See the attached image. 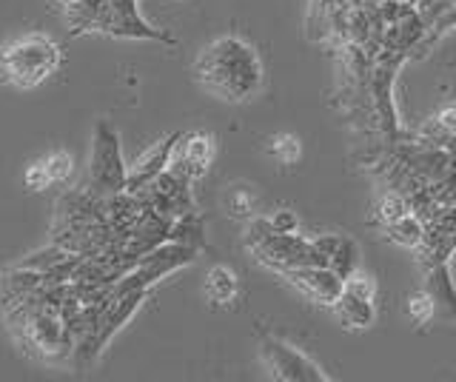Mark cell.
<instances>
[{
  "label": "cell",
  "instance_id": "obj_1",
  "mask_svg": "<svg viewBox=\"0 0 456 382\" xmlns=\"http://www.w3.org/2000/svg\"><path fill=\"white\" fill-rule=\"evenodd\" d=\"M194 75L223 101H248L263 89V63L256 52L240 37H220L200 52Z\"/></svg>",
  "mask_w": 456,
  "mask_h": 382
},
{
  "label": "cell",
  "instance_id": "obj_2",
  "mask_svg": "<svg viewBox=\"0 0 456 382\" xmlns=\"http://www.w3.org/2000/svg\"><path fill=\"white\" fill-rule=\"evenodd\" d=\"M61 66V49L46 35H23L0 54V75L12 86L35 89Z\"/></svg>",
  "mask_w": 456,
  "mask_h": 382
},
{
  "label": "cell",
  "instance_id": "obj_3",
  "mask_svg": "<svg viewBox=\"0 0 456 382\" xmlns=\"http://www.w3.org/2000/svg\"><path fill=\"white\" fill-rule=\"evenodd\" d=\"M126 160L120 134L109 120L94 123L92 134V158H89V189L100 197L126 191Z\"/></svg>",
  "mask_w": 456,
  "mask_h": 382
},
{
  "label": "cell",
  "instance_id": "obj_4",
  "mask_svg": "<svg viewBox=\"0 0 456 382\" xmlns=\"http://www.w3.org/2000/svg\"><path fill=\"white\" fill-rule=\"evenodd\" d=\"M194 257H197V248L175 243V240H166V243L151 248L149 254H142L132 272H126L118 282H114L111 297H120V294L137 291V289H151L157 280H163L168 274L180 272V268H185L189 263H194Z\"/></svg>",
  "mask_w": 456,
  "mask_h": 382
},
{
  "label": "cell",
  "instance_id": "obj_5",
  "mask_svg": "<svg viewBox=\"0 0 456 382\" xmlns=\"http://www.w3.org/2000/svg\"><path fill=\"white\" fill-rule=\"evenodd\" d=\"M94 29L120 40H157V44L177 46V40L168 32L157 29V26H151L140 15L137 0H103Z\"/></svg>",
  "mask_w": 456,
  "mask_h": 382
},
{
  "label": "cell",
  "instance_id": "obj_6",
  "mask_svg": "<svg viewBox=\"0 0 456 382\" xmlns=\"http://www.w3.org/2000/svg\"><path fill=\"white\" fill-rule=\"evenodd\" d=\"M137 194V200L157 211L160 217L171 220L175 223L177 217L183 215H191V211H197L194 206V197H191V183H185L183 177H177L171 168H163L160 175H157L151 183H146Z\"/></svg>",
  "mask_w": 456,
  "mask_h": 382
},
{
  "label": "cell",
  "instance_id": "obj_7",
  "mask_svg": "<svg viewBox=\"0 0 456 382\" xmlns=\"http://www.w3.org/2000/svg\"><path fill=\"white\" fill-rule=\"evenodd\" d=\"M251 251H254L256 260L271 265V268H277V272H285V268H299V265H328L325 254H320L311 240L299 237L297 232H291V234L271 232L256 246H251Z\"/></svg>",
  "mask_w": 456,
  "mask_h": 382
},
{
  "label": "cell",
  "instance_id": "obj_8",
  "mask_svg": "<svg viewBox=\"0 0 456 382\" xmlns=\"http://www.w3.org/2000/svg\"><path fill=\"white\" fill-rule=\"evenodd\" d=\"M146 297H149V289H137V291H128V294H120V297H109V300L103 303V308H100L94 334L89 339V345H86L80 365H89L97 354L111 343V337L137 314V308L142 305Z\"/></svg>",
  "mask_w": 456,
  "mask_h": 382
},
{
  "label": "cell",
  "instance_id": "obj_9",
  "mask_svg": "<svg viewBox=\"0 0 456 382\" xmlns=\"http://www.w3.org/2000/svg\"><path fill=\"white\" fill-rule=\"evenodd\" d=\"M263 360L268 365L271 377L285 379V382H325L328 379L305 354H299L297 348L280 343L274 337L263 339Z\"/></svg>",
  "mask_w": 456,
  "mask_h": 382
},
{
  "label": "cell",
  "instance_id": "obj_10",
  "mask_svg": "<svg viewBox=\"0 0 456 382\" xmlns=\"http://www.w3.org/2000/svg\"><path fill=\"white\" fill-rule=\"evenodd\" d=\"M214 158V140L206 132H191V134H180L175 149H171V160L168 168L185 183H194L206 175V168Z\"/></svg>",
  "mask_w": 456,
  "mask_h": 382
},
{
  "label": "cell",
  "instance_id": "obj_11",
  "mask_svg": "<svg viewBox=\"0 0 456 382\" xmlns=\"http://www.w3.org/2000/svg\"><path fill=\"white\" fill-rule=\"evenodd\" d=\"M280 274H285V280H291L299 291L311 297V300L325 303V305L337 303V297L342 294V282H346L328 265H299V268H285Z\"/></svg>",
  "mask_w": 456,
  "mask_h": 382
},
{
  "label": "cell",
  "instance_id": "obj_12",
  "mask_svg": "<svg viewBox=\"0 0 456 382\" xmlns=\"http://www.w3.org/2000/svg\"><path fill=\"white\" fill-rule=\"evenodd\" d=\"M177 137H180V132L177 134H168V137H163L160 143L157 146H151L142 158L128 168L126 172V191L128 194H134V191H140L146 183H151L157 175L163 172V168H168V160H171V149H175V143H177Z\"/></svg>",
  "mask_w": 456,
  "mask_h": 382
},
{
  "label": "cell",
  "instance_id": "obj_13",
  "mask_svg": "<svg viewBox=\"0 0 456 382\" xmlns=\"http://www.w3.org/2000/svg\"><path fill=\"white\" fill-rule=\"evenodd\" d=\"M337 314L339 320L351 325V329H368L370 322H374V300H368V297H360V294H351L342 289V294L337 297Z\"/></svg>",
  "mask_w": 456,
  "mask_h": 382
},
{
  "label": "cell",
  "instance_id": "obj_14",
  "mask_svg": "<svg viewBox=\"0 0 456 382\" xmlns=\"http://www.w3.org/2000/svg\"><path fill=\"white\" fill-rule=\"evenodd\" d=\"M61 6H63V20L69 26V32L80 35V32L94 29L103 0H66V4H61Z\"/></svg>",
  "mask_w": 456,
  "mask_h": 382
},
{
  "label": "cell",
  "instance_id": "obj_15",
  "mask_svg": "<svg viewBox=\"0 0 456 382\" xmlns=\"http://www.w3.org/2000/svg\"><path fill=\"white\" fill-rule=\"evenodd\" d=\"M206 294L211 303H232L237 297V277L232 268L214 265L206 277Z\"/></svg>",
  "mask_w": 456,
  "mask_h": 382
},
{
  "label": "cell",
  "instance_id": "obj_16",
  "mask_svg": "<svg viewBox=\"0 0 456 382\" xmlns=\"http://www.w3.org/2000/svg\"><path fill=\"white\" fill-rule=\"evenodd\" d=\"M388 229V237L399 246H408V248H417L425 243V223L417 217V215H403L399 220H394L391 225H385Z\"/></svg>",
  "mask_w": 456,
  "mask_h": 382
},
{
  "label": "cell",
  "instance_id": "obj_17",
  "mask_svg": "<svg viewBox=\"0 0 456 382\" xmlns=\"http://www.w3.org/2000/svg\"><path fill=\"white\" fill-rule=\"evenodd\" d=\"M434 297V308H442V314H445L448 320L456 317V291L451 286V277H448V268L439 265L434 268L431 274V291H428Z\"/></svg>",
  "mask_w": 456,
  "mask_h": 382
},
{
  "label": "cell",
  "instance_id": "obj_18",
  "mask_svg": "<svg viewBox=\"0 0 456 382\" xmlns=\"http://www.w3.org/2000/svg\"><path fill=\"white\" fill-rule=\"evenodd\" d=\"M328 268L337 272L342 280L351 277L356 268H360V248H356L351 237H339L337 248L331 251V257H328Z\"/></svg>",
  "mask_w": 456,
  "mask_h": 382
},
{
  "label": "cell",
  "instance_id": "obj_19",
  "mask_svg": "<svg viewBox=\"0 0 456 382\" xmlns=\"http://www.w3.org/2000/svg\"><path fill=\"white\" fill-rule=\"evenodd\" d=\"M71 257H75L71 251H66L63 246L52 243V246H46V248H40V251H35V254H28V257L20 263V268H32V272H37V274H46V272H52V268H57V265H63V263L71 260Z\"/></svg>",
  "mask_w": 456,
  "mask_h": 382
},
{
  "label": "cell",
  "instance_id": "obj_20",
  "mask_svg": "<svg viewBox=\"0 0 456 382\" xmlns=\"http://www.w3.org/2000/svg\"><path fill=\"white\" fill-rule=\"evenodd\" d=\"M168 240H175V243H183V246H191V248L203 246V223H200L197 211H191V215H183V217H177L175 223H171Z\"/></svg>",
  "mask_w": 456,
  "mask_h": 382
},
{
  "label": "cell",
  "instance_id": "obj_21",
  "mask_svg": "<svg viewBox=\"0 0 456 382\" xmlns=\"http://www.w3.org/2000/svg\"><path fill=\"white\" fill-rule=\"evenodd\" d=\"M408 211H411V206H408V200L403 194H388V197H382L379 206H377V220L382 225H391L394 220L408 215Z\"/></svg>",
  "mask_w": 456,
  "mask_h": 382
},
{
  "label": "cell",
  "instance_id": "obj_22",
  "mask_svg": "<svg viewBox=\"0 0 456 382\" xmlns=\"http://www.w3.org/2000/svg\"><path fill=\"white\" fill-rule=\"evenodd\" d=\"M43 168H46V175H49L52 183H63V180H69V175H71V168H75V163H71V154H66V151H54V154H49L46 160H43Z\"/></svg>",
  "mask_w": 456,
  "mask_h": 382
},
{
  "label": "cell",
  "instance_id": "obj_23",
  "mask_svg": "<svg viewBox=\"0 0 456 382\" xmlns=\"http://www.w3.org/2000/svg\"><path fill=\"white\" fill-rule=\"evenodd\" d=\"M434 297L428 294V291H413L408 297V314L417 320V322H428L434 317Z\"/></svg>",
  "mask_w": 456,
  "mask_h": 382
},
{
  "label": "cell",
  "instance_id": "obj_24",
  "mask_svg": "<svg viewBox=\"0 0 456 382\" xmlns=\"http://www.w3.org/2000/svg\"><path fill=\"white\" fill-rule=\"evenodd\" d=\"M271 154L280 160V163H294L299 158V140L291 137V134H282L274 140V146H271Z\"/></svg>",
  "mask_w": 456,
  "mask_h": 382
},
{
  "label": "cell",
  "instance_id": "obj_25",
  "mask_svg": "<svg viewBox=\"0 0 456 382\" xmlns=\"http://www.w3.org/2000/svg\"><path fill=\"white\" fill-rule=\"evenodd\" d=\"M268 223H271V232H277V234H291V232H297V215L294 211H289V208H280V211H274V215L268 217Z\"/></svg>",
  "mask_w": 456,
  "mask_h": 382
},
{
  "label": "cell",
  "instance_id": "obj_26",
  "mask_svg": "<svg viewBox=\"0 0 456 382\" xmlns=\"http://www.w3.org/2000/svg\"><path fill=\"white\" fill-rule=\"evenodd\" d=\"M26 189H32V191H43L46 186H52V180L46 175V168H43V163H35L32 168L26 172Z\"/></svg>",
  "mask_w": 456,
  "mask_h": 382
},
{
  "label": "cell",
  "instance_id": "obj_27",
  "mask_svg": "<svg viewBox=\"0 0 456 382\" xmlns=\"http://www.w3.org/2000/svg\"><path fill=\"white\" fill-rule=\"evenodd\" d=\"M268 234H271V223H268L265 217H256V220L251 223L248 234H246L248 248H251V246H256V243H260V240H263V237H268Z\"/></svg>",
  "mask_w": 456,
  "mask_h": 382
},
{
  "label": "cell",
  "instance_id": "obj_28",
  "mask_svg": "<svg viewBox=\"0 0 456 382\" xmlns=\"http://www.w3.org/2000/svg\"><path fill=\"white\" fill-rule=\"evenodd\" d=\"M436 126H442L448 134H456V106H445V109H439V115H436Z\"/></svg>",
  "mask_w": 456,
  "mask_h": 382
},
{
  "label": "cell",
  "instance_id": "obj_29",
  "mask_svg": "<svg viewBox=\"0 0 456 382\" xmlns=\"http://www.w3.org/2000/svg\"><path fill=\"white\" fill-rule=\"evenodd\" d=\"M228 206H232V215L234 217H246L248 211H251V203L246 200V191H234L232 203H228Z\"/></svg>",
  "mask_w": 456,
  "mask_h": 382
},
{
  "label": "cell",
  "instance_id": "obj_30",
  "mask_svg": "<svg viewBox=\"0 0 456 382\" xmlns=\"http://www.w3.org/2000/svg\"><path fill=\"white\" fill-rule=\"evenodd\" d=\"M451 12H448V15L445 18H442L439 20V29H445V26H451V23H456V6H448Z\"/></svg>",
  "mask_w": 456,
  "mask_h": 382
},
{
  "label": "cell",
  "instance_id": "obj_31",
  "mask_svg": "<svg viewBox=\"0 0 456 382\" xmlns=\"http://www.w3.org/2000/svg\"><path fill=\"white\" fill-rule=\"evenodd\" d=\"M442 149H445L448 154H453V158H456V134H448V137H445V143H442Z\"/></svg>",
  "mask_w": 456,
  "mask_h": 382
},
{
  "label": "cell",
  "instance_id": "obj_32",
  "mask_svg": "<svg viewBox=\"0 0 456 382\" xmlns=\"http://www.w3.org/2000/svg\"><path fill=\"white\" fill-rule=\"evenodd\" d=\"M61 4H66V0H61Z\"/></svg>",
  "mask_w": 456,
  "mask_h": 382
}]
</instances>
